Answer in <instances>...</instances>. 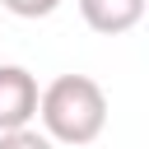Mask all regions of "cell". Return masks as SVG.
Listing matches in <instances>:
<instances>
[{"mask_svg":"<svg viewBox=\"0 0 149 149\" xmlns=\"http://www.w3.org/2000/svg\"><path fill=\"white\" fill-rule=\"evenodd\" d=\"M79 19L102 37H121L144 19V0H79Z\"/></svg>","mask_w":149,"mask_h":149,"instance_id":"cell-3","label":"cell"},{"mask_svg":"<svg viewBox=\"0 0 149 149\" xmlns=\"http://www.w3.org/2000/svg\"><path fill=\"white\" fill-rule=\"evenodd\" d=\"M0 149H56L42 130L33 126H19V130H0Z\"/></svg>","mask_w":149,"mask_h":149,"instance_id":"cell-4","label":"cell"},{"mask_svg":"<svg viewBox=\"0 0 149 149\" xmlns=\"http://www.w3.org/2000/svg\"><path fill=\"white\" fill-rule=\"evenodd\" d=\"M37 121L51 144H93L107 126V93L88 74H56L37 93Z\"/></svg>","mask_w":149,"mask_h":149,"instance_id":"cell-1","label":"cell"},{"mask_svg":"<svg viewBox=\"0 0 149 149\" xmlns=\"http://www.w3.org/2000/svg\"><path fill=\"white\" fill-rule=\"evenodd\" d=\"M37 79L23 65H0V130H19L37 121Z\"/></svg>","mask_w":149,"mask_h":149,"instance_id":"cell-2","label":"cell"},{"mask_svg":"<svg viewBox=\"0 0 149 149\" xmlns=\"http://www.w3.org/2000/svg\"><path fill=\"white\" fill-rule=\"evenodd\" d=\"M14 19H47V14H56L65 0H0Z\"/></svg>","mask_w":149,"mask_h":149,"instance_id":"cell-5","label":"cell"}]
</instances>
